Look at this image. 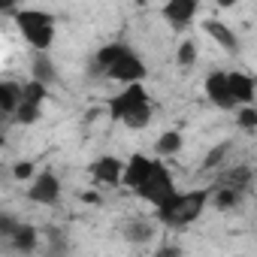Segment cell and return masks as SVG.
<instances>
[{"instance_id": "15", "label": "cell", "mask_w": 257, "mask_h": 257, "mask_svg": "<svg viewBox=\"0 0 257 257\" xmlns=\"http://www.w3.org/2000/svg\"><path fill=\"white\" fill-rule=\"evenodd\" d=\"M203 31L218 43V49H224L227 55H236L239 52V37L233 34V28L230 25H224L221 19H206L203 22Z\"/></svg>"}, {"instance_id": "2", "label": "cell", "mask_w": 257, "mask_h": 257, "mask_svg": "<svg viewBox=\"0 0 257 257\" xmlns=\"http://www.w3.org/2000/svg\"><path fill=\"white\" fill-rule=\"evenodd\" d=\"M16 28L19 34L25 37V43L34 49V52H49L55 46V37H58V22L52 13L46 10H19L16 16Z\"/></svg>"}, {"instance_id": "26", "label": "cell", "mask_w": 257, "mask_h": 257, "mask_svg": "<svg viewBox=\"0 0 257 257\" xmlns=\"http://www.w3.org/2000/svg\"><path fill=\"white\" fill-rule=\"evenodd\" d=\"M40 118H43V109H40V106H31V103H22L19 112L13 115V121H16V124H25V127L37 124Z\"/></svg>"}, {"instance_id": "28", "label": "cell", "mask_w": 257, "mask_h": 257, "mask_svg": "<svg viewBox=\"0 0 257 257\" xmlns=\"http://www.w3.org/2000/svg\"><path fill=\"white\" fill-rule=\"evenodd\" d=\"M19 227H22V221H19L13 212H4V215H0V236H4L7 242L16 236V230H19Z\"/></svg>"}, {"instance_id": "4", "label": "cell", "mask_w": 257, "mask_h": 257, "mask_svg": "<svg viewBox=\"0 0 257 257\" xmlns=\"http://www.w3.org/2000/svg\"><path fill=\"white\" fill-rule=\"evenodd\" d=\"M146 103H152L149 100V91H146V85H127V88H121V94H115V97H109V103H106V112H109V121H124L131 112H137L140 106H146Z\"/></svg>"}, {"instance_id": "27", "label": "cell", "mask_w": 257, "mask_h": 257, "mask_svg": "<svg viewBox=\"0 0 257 257\" xmlns=\"http://www.w3.org/2000/svg\"><path fill=\"white\" fill-rule=\"evenodd\" d=\"M236 124L242 127V131H254L257 127V106H242L236 112Z\"/></svg>"}, {"instance_id": "18", "label": "cell", "mask_w": 257, "mask_h": 257, "mask_svg": "<svg viewBox=\"0 0 257 257\" xmlns=\"http://www.w3.org/2000/svg\"><path fill=\"white\" fill-rule=\"evenodd\" d=\"M31 79H37L43 85H52L58 79V67H55L49 52H34V58H31Z\"/></svg>"}, {"instance_id": "3", "label": "cell", "mask_w": 257, "mask_h": 257, "mask_svg": "<svg viewBox=\"0 0 257 257\" xmlns=\"http://www.w3.org/2000/svg\"><path fill=\"white\" fill-rule=\"evenodd\" d=\"M176 194H179V188H176L173 173L167 170L164 161H155V170H152V176L143 182V188L137 191V197H140L143 203H149L152 209H161V206L170 203Z\"/></svg>"}, {"instance_id": "29", "label": "cell", "mask_w": 257, "mask_h": 257, "mask_svg": "<svg viewBox=\"0 0 257 257\" xmlns=\"http://www.w3.org/2000/svg\"><path fill=\"white\" fill-rule=\"evenodd\" d=\"M34 170H37V164L34 161H16L13 164V179H19V182H34L37 176H34Z\"/></svg>"}, {"instance_id": "6", "label": "cell", "mask_w": 257, "mask_h": 257, "mask_svg": "<svg viewBox=\"0 0 257 257\" xmlns=\"http://www.w3.org/2000/svg\"><path fill=\"white\" fill-rule=\"evenodd\" d=\"M149 76V67H146V61L131 49L115 67H109V73H106V79H112V82H121L124 88L127 85H143V79Z\"/></svg>"}, {"instance_id": "7", "label": "cell", "mask_w": 257, "mask_h": 257, "mask_svg": "<svg viewBox=\"0 0 257 257\" xmlns=\"http://www.w3.org/2000/svg\"><path fill=\"white\" fill-rule=\"evenodd\" d=\"M230 70H212L209 76H206V82H203V91H206V97H209V103L212 106H218V109H224V112H233V109H239L236 106V100H233V94H230V76H227Z\"/></svg>"}, {"instance_id": "22", "label": "cell", "mask_w": 257, "mask_h": 257, "mask_svg": "<svg viewBox=\"0 0 257 257\" xmlns=\"http://www.w3.org/2000/svg\"><path fill=\"white\" fill-rule=\"evenodd\" d=\"M230 146L233 143H218V146H212L209 152H206V158H203V170L206 173H212V170H221L224 167V161H227V155H230Z\"/></svg>"}, {"instance_id": "23", "label": "cell", "mask_w": 257, "mask_h": 257, "mask_svg": "<svg viewBox=\"0 0 257 257\" xmlns=\"http://www.w3.org/2000/svg\"><path fill=\"white\" fill-rule=\"evenodd\" d=\"M197 58H200V46L194 40H182L179 49H176V64L179 67H194Z\"/></svg>"}, {"instance_id": "8", "label": "cell", "mask_w": 257, "mask_h": 257, "mask_svg": "<svg viewBox=\"0 0 257 257\" xmlns=\"http://www.w3.org/2000/svg\"><path fill=\"white\" fill-rule=\"evenodd\" d=\"M88 176L97 182V185H106V188H118L121 179H124V161L115 158V155H100L97 161L88 164Z\"/></svg>"}, {"instance_id": "16", "label": "cell", "mask_w": 257, "mask_h": 257, "mask_svg": "<svg viewBox=\"0 0 257 257\" xmlns=\"http://www.w3.org/2000/svg\"><path fill=\"white\" fill-rule=\"evenodd\" d=\"M22 103H25V85H19L13 79L0 82V112H4L7 118H13Z\"/></svg>"}, {"instance_id": "20", "label": "cell", "mask_w": 257, "mask_h": 257, "mask_svg": "<svg viewBox=\"0 0 257 257\" xmlns=\"http://www.w3.org/2000/svg\"><path fill=\"white\" fill-rule=\"evenodd\" d=\"M182 149H185V137H182L179 131H164V134L155 140V152H158V158H176Z\"/></svg>"}, {"instance_id": "13", "label": "cell", "mask_w": 257, "mask_h": 257, "mask_svg": "<svg viewBox=\"0 0 257 257\" xmlns=\"http://www.w3.org/2000/svg\"><path fill=\"white\" fill-rule=\"evenodd\" d=\"M127 52H131V46H127V43H106V46H100L97 55H94V61H91V73L94 76H106L109 67H115Z\"/></svg>"}, {"instance_id": "12", "label": "cell", "mask_w": 257, "mask_h": 257, "mask_svg": "<svg viewBox=\"0 0 257 257\" xmlns=\"http://www.w3.org/2000/svg\"><path fill=\"white\" fill-rule=\"evenodd\" d=\"M227 76H230V94H233L236 106L239 109L242 106H254V100H257V82H254V76L242 73V70H230Z\"/></svg>"}, {"instance_id": "30", "label": "cell", "mask_w": 257, "mask_h": 257, "mask_svg": "<svg viewBox=\"0 0 257 257\" xmlns=\"http://www.w3.org/2000/svg\"><path fill=\"white\" fill-rule=\"evenodd\" d=\"M155 257H185V248L176 245V242H164L155 248Z\"/></svg>"}, {"instance_id": "17", "label": "cell", "mask_w": 257, "mask_h": 257, "mask_svg": "<svg viewBox=\"0 0 257 257\" xmlns=\"http://www.w3.org/2000/svg\"><path fill=\"white\" fill-rule=\"evenodd\" d=\"M73 245L64 227H49L46 230V245H43V257H70Z\"/></svg>"}, {"instance_id": "9", "label": "cell", "mask_w": 257, "mask_h": 257, "mask_svg": "<svg viewBox=\"0 0 257 257\" xmlns=\"http://www.w3.org/2000/svg\"><path fill=\"white\" fill-rule=\"evenodd\" d=\"M152 170H155V158H149V155H143V152H134L131 158L124 161V179H121V188H127V191H140L143 188V182L152 176Z\"/></svg>"}, {"instance_id": "25", "label": "cell", "mask_w": 257, "mask_h": 257, "mask_svg": "<svg viewBox=\"0 0 257 257\" xmlns=\"http://www.w3.org/2000/svg\"><path fill=\"white\" fill-rule=\"evenodd\" d=\"M121 124L131 127V131H143V127H149V124H152V103H146V106H140L137 112H131Z\"/></svg>"}, {"instance_id": "1", "label": "cell", "mask_w": 257, "mask_h": 257, "mask_svg": "<svg viewBox=\"0 0 257 257\" xmlns=\"http://www.w3.org/2000/svg\"><path fill=\"white\" fill-rule=\"evenodd\" d=\"M209 203H212V188L179 191L170 203H164L161 209H155V218H158V224L179 230V227H188V224L200 221Z\"/></svg>"}, {"instance_id": "10", "label": "cell", "mask_w": 257, "mask_h": 257, "mask_svg": "<svg viewBox=\"0 0 257 257\" xmlns=\"http://www.w3.org/2000/svg\"><path fill=\"white\" fill-rule=\"evenodd\" d=\"M197 13H200V4H197V0H170V4L161 7V16L170 22L173 31L188 28V25L197 19Z\"/></svg>"}, {"instance_id": "31", "label": "cell", "mask_w": 257, "mask_h": 257, "mask_svg": "<svg viewBox=\"0 0 257 257\" xmlns=\"http://www.w3.org/2000/svg\"><path fill=\"white\" fill-rule=\"evenodd\" d=\"M82 203H88V206H100L103 197H100L97 191H82Z\"/></svg>"}, {"instance_id": "5", "label": "cell", "mask_w": 257, "mask_h": 257, "mask_svg": "<svg viewBox=\"0 0 257 257\" xmlns=\"http://www.w3.org/2000/svg\"><path fill=\"white\" fill-rule=\"evenodd\" d=\"M61 194H64V185H61L58 173H52V170L37 173V179L25 191V197L31 203H37V206H58L61 203Z\"/></svg>"}, {"instance_id": "14", "label": "cell", "mask_w": 257, "mask_h": 257, "mask_svg": "<svg viewBox=\"0 0 257 257\" xmlns=\"http://www.w3.org/2000/svg\"><path fill=\"white\" fill-rule=\"evenodd\" d=\"M10 248L22 257H34L40 248H43V239H40V230L28 221H22V227L16 230V236L10 239Z\"/></svg>"}, {"instance_id": "21", "label": "cell", "mask_w": 257, "mask_h": 257, "mask_svg": "<svg viewBox=\"0 0 257 257\" xmlns=\"http://www.w3.org/2000/svg\"><path fill=\"white\" fill-rule=\"evenodd\" d=\"M242 197H245V194H236V191H230V188H212V206H215L218 212H233V209L242 203Z\"/></svg>"}, {"instance_id": "11", "label": "cell", "mask_w": 257, "mask_h": 257, "mask_svg": "<svg viewBox=\"0 0 257 257\" xmlns=\"http://www.w3.org/2000/svg\"><path fill=\"white\" fill-rule=\"evenodd\" d=\"M251 185H254V170L245 167V164H239V167L221 170V173L215 176V185H212V188H230V191H236V194H248Z\"/></svg>"}, {"instance_id": "19", "label": "cell", "mask_w": 257, "mask_h": 257, "mask_svg": "<svg viewBox=\"0 0 257 257\" xmlns=\"http://www.w3.org/2000/svg\"><path fill=\"white\" fill-rule=\"evenodd\" d=\"M124 239L134 242V245H146L155 239V224L149 218H131L124 224Z\"/></svg>"}, {"instance_id": "24", "label": "cell", "mask_w": 257, "mask_h": 257, "mask_svg": "<svg viewBox=\"0 0 257 257\" xmlns=\"http://www.w3.org/2000/svg\"><path fill=\"white\" fill-rule=\"evenodd\" d=\"M49 100V85H43V82H37V79H31V82H25V103H31V106H40L43 109V103Z\"/></svg>"}]
</instances>
